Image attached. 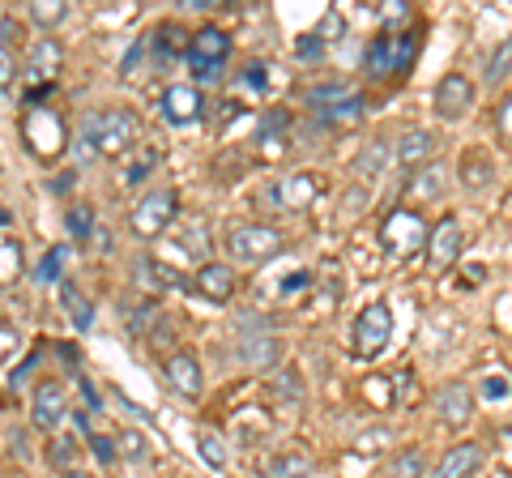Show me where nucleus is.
Returning <instances> with one entry per match:
<instances>
[{"label":"nucleus","instance_id":"393cba45","mask_svg":"<svg viewBox=\"0 0 512 478\" xmlns=\"http://www.w3.org/2000/svg\"><path fill=\"white\" fill-rule=\"evenodd\" d=\"M423 470H427V461H423L419 444H402V449L389 457V466H384V478H423Z\"/></svg>","mask_w":512,"mask_h":478},{"label":"nucleus","instance_id":"473e14b6","mask_svg":"<svg viewBox=\"0 0 512 478\" xmlns=\"http://www.w3.org/2000/svg\"><path fill=\"white\" fill-rule=\"evenodd\" d=\"M197 444H201V457L210 470H227V440H222L214 427H201L197 432Z\"/></svg>","mask_w":512,"mask_h":478},{"label":"nucleus","instance_id":"6ab92c4d","mask_svg":"<svg viewBox=\"0 0 512 478\" xmlns=\"http://www.w3.org/2000/svg\"><path fill=\"white\" fill-rule=\"evenodd\" d=\"M431 154H436V133H427V129H406L393 141V158L402 167H423L431 163Z\"/></svg>","mask_w":512,"mask_h":478},{"label":"nucleus","instance_id":"f257e3e1","mask_svg":"<svg viewBox=\"0 0 512 478\" xmlns=\"http://www.w3.org/2000/svg\"><path fill=\"white\" fill-rule=\"evenodd\" d=\"M82 133L94 141L99 158H120V154H128L137 146L141 120L128 107H99V111H90V116H86Z\"/></svg>","mask_w":512,"mask_h":478},{"label":"nucleus","instance_id":"72a5a7b5","mask_svg":"<svg viewBox=\"0 0 512 478\" xmlns=\"http://www.w3.org/2000/svg\"><path fill=\"white\" fill-rule=\"evenodd\" d=\"M414 52H419V30H406V35L393 39V73H406L414 65Z\"/></svg>","mask_w":512,"mask_h":478},{"label":"nucleus","instance_id":"6e6552de","mask_svg":"<svg viewBox=\"0 0 512 478\" xmlns=\"http://www.w3.org/2000/svg\"><path fill=\"white\" fill-rule=\"evenodd\" d=\"M158 111H163V120L175 124V129H188V124H197L205 116V99L197 86L188 82H175L163 90V99H158Z\"/></svg>","mask_w":512,"mask_h":478},{"label":"nucleus","instance_id":"ddd939ff","mask_svg":"<svg viewBox=\"0 0 512 478\" xmlns=\"http://www.w3.org/2000/svg\"><path fill=\"white\" fill-rule=\"evenodd\" d=\"M436 414L448 423V427H461L474 419V389L466 385V380H448V385H440L436 393Z\"/></svg>","mask_w":512,"mask_h":478},{"label":"nucleus","instance_id":"412c9836","mask_svg":"<svg viewBox=\"0 0 512 478\" xmlns=\"http://www.w3.org/2000/svg\"><path fill=\"white\" fill-rule=\"evenodd\" d=\"M269 397H274V406L282 414L303 410V397H308V393H303V376L295 368H278L274 380H269Z\"/></svg>","mask_w":512,"mask_h":478},{"label":"nucleus","instance_id":"a19ab883","mask_svg":"<svg viewBox=\"0 0 512 478\" xmlns=\"http://www.w3.org/2000/svg\"><path fill=\"white\" fill-rule=\"evenodd\" d=\"M90 227H94L90 205H77V210L69 214V231H73V239H86V235H90Z\"/></svg>","mask_w":512,"mask_h":478},{"label":"nucleus","instance_id":"a211bd4d","mask_svg":"<svg viewBox=\"0 0 512 478\" xmlns=\"http://www.w3.org/2000/svg\"><path fill=\"white\" fill-rule=\"evenodd\" d=\"M163 376L171 380V389L180 393V397H201V389H205L201 359H197V355H188V350H180V355H171V359H167Z\"/></svg>","mask_w":512,"mask_h":478},{"label":"nucleus","instance_id":"f8f14e48","mask_svg":"<svg viewBox=\"0 0 512 478\" xmlns=\"http://www.w3.org/2000/svg\"><path fill=\"white\" fill-rule=\"evenodd\" d=\"M320 193H325V184L316 180V171H295V175H282V180L269 188V201H278L282 210H308Z\"/></svg>","mask_w":512,"mask_h":478},{"label":"nucleus","instance_id":"aec40b11","mask_svg":"<svg viewBox=\"0 0 512 478\" xmlns=\"http://www.w3.org/2000/svg\"><path fill=\"white\" fill-rule=\"evenodd\" d=\"M312 470H316V461L303 449H278L261 461L265 478H312Z\"/></svg>","mask_w":512,"mask_h":478},{"label":"nucleus","instance_id":"37998d69","mask_svg":"<svg viewBox=\"0 0 512 478\" xmlns=\"http://www.w3.org/2000/svg\"><path fill=\"white\" fill-rule=\"evenodd\" d=\"M90 449H94V457H99L103 466H111V461H116V440H107V436H94V432H90Z\"/></svg>","mask_w":512,"mask_h":478},{"label":"nucleus","instance_id":"4be33fe9","mask_svg":"<svg viewBox=\"0 0 512 478\" xmlns=\"http://www.w3.org/2000/svg\"><path fill=\"white\" fill-rule=\"evenodd\" d=\"M389 163H393L389 141L372 137V141H363V150L355 154V175H359V180H376V175H384V167H389Z\"/></svg>","mask_w":512,"mask_h":478},{"label":"nucleus","instance_id":"09e8293b","mask_svg":"<svg viewBox=\"0 0 512 478\" xmlns=\"http://www.w3.org/2000/svg\"><path fill=\"white\" fill-rule=\"evenodd\" d=\"M495 124H500V137H508V141H512V99L500 107V120H495Z\"/></svg>","mask_w":512,"mask_h":478},{"label":"nucleus","instance_id":"f3484780","mask_svg":"<svg viewBox=\"0 0 512 478\" xmlns=\"http://www.w3.org/2000/svg\"><path fill=\"white\" fill-rule=\"evenodd\" d=\"M239 363L252 372H269L282 363V338H274V333H252V338L239 342Z\"/></svg>","mask_w":512,"mask_h":478},{"label":"nucleus","instance_id":"c756f323","mask_svg":"<svg viewBox=\"0 0 512 478\" xmlns=\"http://www.w3.org/2000/svg\"><path fill=\"white\" fill-rule=\"evenodd\" d=\"M116 449H120V457L128 461V466H146L150 461V440L141 432H133V427H124V432L116 436Z\"/></svg>","mask_w":512,"mask_h":478},{"label":"nucleus","instance_id":"4468645a","mask_svg":"<svg viewBox=\"0 0 512 478\" xmlns=\"http://www.w3.org/2000/svg\"><path fill=\"white\" fill-rule=\"evenodd\" d=\"M483 461H487L483 444H478V440H461V444H453V449L444 453V461L431 470V478H474L478 470H483Z\"/></svg>","mask_w":512,"mask_h":478},{"label":"nucleus","instance_id":"423d86ee","mask_svg":"<svg viewBox=\"0 0 512 478\" xmlns=\"http://www.w3.org/2000/svg\"><path fill=\"white\" fill-rule=\"evenodd\" d=\"M227 56H231V39H227L222 26H201L188 43V69H192L197 82H218Z\"/></svg>","mask_w":512,"mask_h":478},{"label":"nucleus","instance_id":"a878e982","mask_svg":"<svg viewBox=\"0 0 512 478\" xmlns=\"http://www.w3.org/2000/svg\"><path fill=\"white\" fill-rule=\"evenodd\" d=\"M60 304H64V312H69L73 329H90L94 325V304L82 291H77L73 282H60Z\"/></svg>","mask_w":512,"mask_h":478},{"label":"nucleus","instance_id":"ea45409f","mask_svg":"<svg viewBox=\"0 0 512 478\" xmlns=\"http://www.w3.org/2000/svg\"><path fill=\"white\" fill-rule=\"evenodd\" d=\"M60 265H64V248H52L47 257L39 261V269H35V282L39 286H52V282H60Z\"/></svg>","mask_w":512,"mask_h":478},{"label":"nucleus","instance_id":"de8ad7c7","mask_svg":"<svg viewBox=\"0 0 512 478\" xmlns=\"http://www.w3.org/2000/svg\"><path fill=\"white\" fill-rule=\"evenodd\" d=\"M244 73H248V77H244V86H252V90H265V65H248Z\"/></svg>","mask_w":512,"mask_h":478},{"label":"nucleus","instance_id":"20e7f679","mask_svg":"<svg viewBox=\"0 0 512 478\" xmlns=\"http://www.w3.org/2000/svg\"><path fill=\"white\" fill-rule=\"evenodd\" d=\"M175 214H180V193L167 184H158L150 193H141L133 214H128V227H133L137 239H158L175 222Z\"/></svg>","mask_w":512,"mask_h":478},{"label":"nucleus","instance_id":"2eb2a0df","mask_svg":"<svg viewBox=\"0 0 512 478\" xmlns=\"http://www.w3.org/2000/svg\"><path fill=\"white\" fill-rule=\"evenodd\" d=\"M461 257V222L453 214H444L436 227H431V239H427V261L436 269H448Z\"/></svg>","mask_w":512,"mask_h":478},{"label":"nucleus","instance_id":"8fccbe9b","mask_svg":"<svg viewBox=\"0 0 512 478\" xmlns=\"http://www.w3.org/2000/svg\"><path fill=\"white\" fill-rule=\"evenodd\" d=\"M380 440H389V432H384V427H380V432H367V436L359 440V449H367V453H372V444H380Z\"/></svg>","mask_w":512,"mask_h":478},{"label":"nucleus","instance_id":"a18cd8bd","mask_svg":"<svg viewBox=\"0 0 512 478\" xmlns=\"http://www.w3.org/2000/svg\"><path fill=\"white\" fill-rule=\"evenodd\" d=\"M22 346V338H18V333H13L9 325H0V359H9L13 355V350H18Z\"/></svg>","mask_w":512,"mask_h":478},{"label":"nucleus","instance_id":"b1692460","mask_svg":"<svg viewBox=\"0 0 512 478\" xmlns=\"http://www.w3.org/2000/svg\"><path fill=\"white\" fill-rule=\"evenodd\" d=\"M175 248H180L188 261L205 265V257H210V227H205V218H192L188 227H180V235H175Z\"/></svg>","mask_w":512,"mask_h":478},{"label":"nucleus","instance_id":"7c9ffc66","mask_svg":"<svg viewBox=\"0 0 512 478\" xmlns=\"http://www.w3.org/2000/svg\"><path fill=\"white\" fill-rule=\"evenodd\" d=\"M491 175H495V167H491L487 154H466V158H461V184L474 188V193H478V188H487Z\"/></svg>","mask_w":512,"mask_h":478},{"label":"nucleus","instance_id":"c85d7f7f","mask_svg":"<svg viewBox=\"0 0 512 478\" xmlns=\"http://www.w3.org/2000/svg\"><path fill=\"white\" fill-rule=\"evenodd\" d=\"M363 65L372 77H393V35H380L372 47H367Z\"/></svg>","mask_w":512,"mask_h":478},{"label":"nucleus","instance_id":"5701e85b","mask_svg":"<svg viewBox=\"0 0 512 478\" xmlns=\"http://www.w3.org/2000/svg\"><path fill=\"white\" fill-rule=\"evenodd\" d=\"M444 193H448V167L444 163H427L410 180V197H419V201H440Z\"/></svg>","mask_w":512,"mask_h":478},{"label":"nucleus","instance_id":"2f4dec72","mask_svg":"<svg viewBox=\"0 0 512 478\" xmlns=\"http://www.w3.org/2000/svg\"><path fill=\"white\" fill-rule=\"evenodd\" d=\"M64 18H69V5H64V0H35V5H30V22L39 30H47V35H52Z\"/></svg>","mask_w":512,"mask_h":478},{"label":"nucleus","instance_id":"7ed1b4c3","mask_svg":"<svg viewBox=\"0 0 512 478\" xmlns=\"http://www.w3.org/2000/svg\"><path fill=\"white\" fill-rule=\"evenodd\" d=\"M427 239H431V231L419 210H393L380 222V248H384V257H393V261L419 257L427 248Z\"/></svg>","mask_w":512,"mask_h":478},{"label":"nucleus","instance_id":"c03bdc74","mask_svg":"<svg viewBox=\"0 0 512 478\" xmlns=\"http://www.w3.org/2000/svg\"><path fill=\"white\" fill-rule=\"evenodd\" d=\"M483 389H487V397H495V402H504V397L512 393V389H508V376H504V372L487 376V385H483Z\"/></svg>","mask_w":512,"mask_h":478},{"label":"nucleus","instance_id":"bb28decb","mask_svg":"<svg viewBox=\"0 0 512 478\" xmlns=\"http://www.w3.org/2000/svg\"><path fill=\"white\" fill-rule=\"evenodd\" d=\"M350 94H355V90H350V82H320V86H312L308 94H303V103L316 107V111H329V107L346 103Z\"/></svg>","mask_w":512,"mask_h":478},{"label":"nucleus","instance_id":"e433bc0d","mask_svg":"<svg viewBox=\"0 0 512 478\" xmlns=\"http://www.w3.org/2000/svg\"><path fill=\"white\" fill-rule=\"evenodd\" d=\"M286 129H291V116H286V111H265V116L256 120V141H274Z\"/></svg>","mask_w":512,"mask_h":478},{"label":"nucleus","instance_id":"c9c22d12","mask_svg":"<svg viewBox=\"0 0 512 478\" xmlns=\"http://www.w3.org/2000/svg\"><path fill=\"white\" fill-rule=\"evenodd\" d=\"M22 269V244L13 239H0V282H13Z\"/></svg>","mask_w":512,"mask_h":478},{"label":"nucleus","instance_id":"f704fd0d","mask_svg":"<svg viewBox=\"0 0 512 478\" xmlns=\"http://www.w3.org/2000/svg\"><path fill=\"white\" fill-rule=\"evenodd\" d=\"M154 167H158V150H141V154L133 158V163H128V167H124V184H128V188L146 184Z\"/></svg>","mask_w":512,"mask_h":478},{"label":"nucleus","instance_id":"49530a36","mask_svg":"<svg viewBox=\"0 0 512 478\" xmlns=\"http://www.w3.org/2000/svg\"><path fill=\"white\" fill-rule=\"evenodd\" d=\"M56 466H73V440H56Z\"/></svg>","mask_w":512,"mask_h":478},{"label":"nucleus","instance_id":"9b49d317","mask_svg":"<svg viewBox=\"0 0 512 478\" xmlns=\"http://www.w3.org/2000/svg\"><path fill=\"white\" fill-rule=\"evenodd\" d=\"M440 120H461L474 107V82L466 73H444L436 86V99H431Z\"/></svg>","mask_w":512,"mask_h":478},{"label":"nucleus","instance_id":"39448f33","mask_svg":"<svg viewBox=\"0 0 512 478\" xmlns=\"http://www.w3.org/2000/svg\"><path fill=\"white\" fill-rule=\"evenodd\" d=\"M22 137H26V146L35 158H43V163H52V158L64 154V141H69V133H64V120L56 116L52 107H26V116H22Z\"/></svg>","mask_w":512,"mask_h":478},{"label":"nucleus","instance_id":"0eeeda50","mask_svg":"<svg viewBox=\"0 0 512 478\" xmlns=\"http://www.w3.org/2000/svg\"><path fill=\"white\" fill-rule=\"evenodd\" d=\"M393 338V312L389 304H367L355 321V355L359 359H376Z\"/></svg>","mask_w":512,"mask_h":478},{"label":"nucleus","instance_id":"9d476101","mask_svg":"<svg viewBox=\"0 0 512 478\" xmlns=\"http://www.w3.org/2000/svg\"><path fill=\"white\" fill-rule=\"evenodd\" d=\"M60 65H64V47L47 35V39H39L35 47H30V60H26V77L35 82V94H30V107L39 103V94L56 82V73H60Z\"/></svg>","mask_w":512,"mask_h":478},{"label":"nucleus","instance_id":"dca6fc26","mask_svg":"<svg viewBox=\"0 0 512 478\" xmlns=\"http://www.w3.org/2000/svg\"><path fill=\"white\" fill-rule=\"evenodd\" d=\"M192 291L201 299H210V304H222V299H231V291H235V269L222 261H205L197 269V278H192Z\"/></svg>","mask_w":512,"mask_h":478},{"label":"nucleus","instance_id":"79ce46f5","mask_svg":"<svg viewBox=\"0 0 512 478\" xmlns=\"http://www.w3.org/2000/svg\"><path fill=\"white\" fill-rule=\"evenodd\" d=\"M363 205H367V193L355 184V188H346V197H342V214L346 218H355V214H363Z\"/></svg>","mask_w":512,"mask_h":478},{"label":"nucleus","instance_id":"4c0bfd02","mask_svg":"<svg viewBox=\"0 0 512 478\" xmlns=\"http://www.w3.org/2000/svg\"><path fill=\"white\" fill-rule=\"evenodd\" d=\"M508 69H512V39H504L500 43V52H495L491 60H487V86H495V82H504V77H508Z\"/></svg>","mask_w":512,"mask_h":478},{"label":"nucleus","instance_id":"58836bf2","mask_svg":"<svg viewBox=\"0 0 512 478\" xmlns=\"http://www.w3.org/2000/svg\"><path fill=\"white\" fill-rule=\"evenodd\" d=\"M13 82H18V52L9 47V39H0V94L13 90Z\"/></svg>","mask_w":512,"mask_h":478},{"label":"nucleus","instance_id":"1a4fd4ad","mask_svg":"<svg viewBox=\"0 0 512 478\" xmlns=\"http://www.w3.org/2000/svg\"><path fill=\"white\" fill-rule=\"evenodd\" d=\"M64 419H69V393H64L60 380H43L35 397H30V423L39 432H56Z\"/></svg>","mask_w":512,"mask_h":478},{"label":"nucleus","instance_id":"f03ea898","mask_svg":"<svg viewBox=\"0 0 512 478\" xmlns=\"http://www.w3.org/2000/svg\"><path fill=\"white\" fill-rule=\"evenodd\" d=\"M286 248V239L269 222H235L227 231V257L235 265H265Z\"/></svg>","mask_w":512,"mask_h":478},{"label":"nucleus","instance_id":"3c124183","mask_svg":"<svg viewBox=\"0 0 512 478\" xmlns=\"http://www.w3.org/2000/svg\"><path fill=\"white\" fill-rule=\"evenodd\" d=\"M0 478H5V470H0Z\"/></svg>","mask_w":512,"mask_h":478},{"label":"nucleus","instance_id":"cd10ccee","mask_svg":"<svg viewBox=\"0 0 512 478\" xmlns=\"http://www.w3.org/2000/svg\"><path fill=\"white\" fill-rule=\"evenodd\" d=\"M133 274H137V282L146 286V291H167V286H175L171 269L158 265V261H150V257H137V261H133Z\"/></svg>","mask_w":512,"mask_h":478}]
</instances>
